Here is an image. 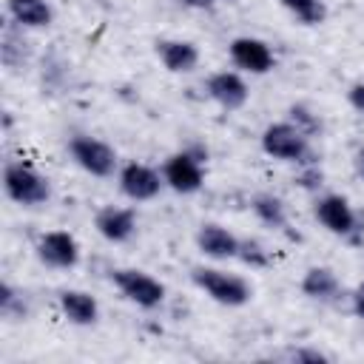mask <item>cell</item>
<instances>
[{"label": "cell", "mask_w": 364, "mask_h": 364, "mask_svg": "<svg viewBox=\"0 0 364 364\" xmlns=\"http://www.w3.org/2000/svg\"><path fill=\"white\" fill-rule=\"evenodd\" d=\"M191 282H193V287H196L199 293H205L210 301H216V304H222V307H230V310L245 307V304H250V299H253V284H250V279L242 276V273H236V270L222 267L219 262H213V264H196V267L191 270Z\"/></svg>", "instance_id": "obj_1"}, {"label": "cell", "mask_w": 364, "mask_h": 364, "mask_svg": "<svg viewBox=\"0 0 364 364\" xmlns=\"http://www.w3.org/2000/svg\"><path fill=\"white\" fill-rule=\"evenodd\" d=\"M3 193L9 202H14L17 208H26V210H37V208H46L54 196V188H51V179L34 168L31 162L26 159H9L3 165Z\"/></svg>", "instance_id": "obj_2"}, {"label": "cell", "mask_w": 364, "mask_h": 364, "mask_svg": "<svg viewBox=\"0 0 364 364\" xmlns=\"http://www.w3.org/2000/svg\"><path fill=\"white\" fill-rule=\"evenodd\" d=\"M165 188L179 193V196H193L205 188V176H208V145L202 142H191L173 154H168L159 165Z\"/></svg>", "instance_id": "obj_3"}, {"label": "cell", "mask_w": 364, "mask_h": 364, "mask_svg": "<svg viewBox=\"0 0 364 364\" xmlns=\"http://www.w3.org/2000/svg\"><path fill=\"white\" fill-rule=\"evenodd\" d=\"M316 139H310L301 128H296L290 119H276L267 122L259 134V148L276 159V162H287V165H307V162H318L316 154Z\"/></svg>", "instance_id": "obj_4"}, {"label": "cell", "mask_w": 364, "mask_h": 364, "mask_svg": "<svg viewBox=\"0 0 364 364\" xmlns=\"http://www.w3.org/2000/svg\"><path fill=\"white\" fill-rule=\"evenodd\" d=\"M313 216L336 239L361 242V236H364V222H361L358 210L353 208V202L344 193H336V191L316 193V199H313Z\"/></svg>", "instance_id": "obj_5"}, {"label": "cell", "mask_w": 364, "mask_h": 364, "mask_svg": "<svg viewBox=\"0 0 364 364\" xmlns=\"http://www.w3.org/2000/svg\"><path fill=\"white\" fill-rule=\"evenodd\" d=\"M65 154L82 173L94 179H111L122 165L117 148L94 134H71L65 142Z\"/></svg>", "instance_id": "obj_6"}, {"label": "cell", "mask_w": 364, "mask_h": 364, "mask_svg": "<svg viewBox=\"0 0 364 364\" xmlns=\"http://www.w3.org/2000/svg\"><path fill=\"white\" fill-rule=\"evenodd\" d=\"M111 284L125 301H131L139 310H159L168 299V287L156 276L139 267H114Z\"/></svg>", "instance_id": "obj_7"}, {"label": "cell", "mask_w": 364, "mask_h": 364, "mask_svg": "<svg viewBox=\"0 0 364 364\" xmlns=\"http://www.w3.org/2000/svg\"><path fill=\"white\" fill-rule=\"evenodd\" d=\"M114 179H117V191L128 202H154L165 191L162 171L156 165H151V162H142V159L122 162Z\"/></svg>", "instance_id": "obj_8"}, {"label": "cell", "mask_w": 364, "mask_h": 364, "mask_svg": "<svg viewBox=\"0 0 364 364\" xmlns=\"http://www.w3.org/2000/svg\"><path fill=\"white\" fill-rule=\"evenodd\" d=\"M34 256L48 270H74L82 262V245L71 230H43L34 242Z\"/></svg>", "instance_id": "obj_9"}, {"label": "cell", "mask_w": 364, "mask_h": 364, "mask_svg": "<svg viewBox=\"0 0 364 364\" xmlns=\"http://www.w3.org/2000/svg\"><path fill=\"white\" fill-rule=\"evenodd\" d=\"M228 60L236 71L250 77H264L276 68V51L267 40L253 34H239L228 43Z\"/></svg>", "instance_id": "obj_10"}, {"label": "cell", "mask_w": 364, "mask_h": 364, "mask_svg": "<svg viewBox=\"0 0 364 364\" xmlns=\"http://www.w3.org/2000/svg\"><path fill=\"white\" fill-rule=\"evenodd\" d=\"M205 88V97L219 105L222 111H239L247 105L250 100V82H247V74L236 71V68H219V71H210L202 82Z\"/></svg>", "instance_id": "obj_11"}, {"label": "cell", "mask_w": 364, "mask_h": 364, "mask_svg": "<svg viewBox=\"0 0 364 364\" xmlns=\"http://www.w3.org/2000/svg\"><path fill=\"white\" fill-rule=\"evenodd\" d=\"M94 230L108 245H128L139 230V216L128 205H102L94 213Z\"/></svg>", "instance_id": "obj_12"}, {"label": "cell", "mask_w": 364, "mask_h": 364, "mask_svg": "<svg viewBox=\"0 0 364 364\" xmlns=\"http://www.w3.org/2000/svg\"><path fill=\"white\" fill-rule=\"evenodd\" d=\"M193 242H196V250L208 259V262H233L236 256H239V242H242V236H236L228 225H222V222H202L199 228H196V236H193Z\"/></svg>", "instance_id": "obj_13"}, {"label": "cell", "mask_w": 364, "mask_h": 364, "mask_svg": "<svg viewBox=\"0 0 364 364\" xmlns=\"http://www.w3.org/2000/svg\"><path fill=\"white\" fill-rule=\"evenodd\" d=\"M154 54L159 60V65L168 74H193L202 63V51L193 40H182V37H162L154 43Z\"/></svg>", "instance_id": "obj_14"}, {"label": "cell", "mask_w": 364, "mask_h": 364, "mask_svg": "<svg viewBox=\"0 0 364 364\" xmlns=\"http://www.w3.org/2000/svg\"><path fill=\"white\" fill-rule=\"evenodd\" d=\"M299 290L307 301H316V304H338L347 293H344V284L338 279V273L327 264H313L301 273L299 279Z\"/></svg>", "instance_id": "obj_15"}, {"label": "cell", "mask_w": 364, "mask_h": 364, "mask_svg": "<svg viewBox=\"0 0 364 364\" xmlns=\"http://www.w3.org/2000/svg\"><path fill=\"white\" fill-rule=\"evenodd\" d=\"M60 316L74 327H94L100 321V301L82 287H65L57 293Z\"/></svg>", "instance_id": "obj_16"}, {"label": "cell", "mask_w": 364, "mask_h": 364, "mask_svg": "<svg viewBox=\"0 0 364 364\" xmlns=\"http://www.w3.org/2000/svg\"><path fill=\"white\" fill-rule=\"evenodd\" d=\"M54 17L51 0H6V20L26 31H46L54 26Z\"/></svg>", "instance_id": "obj_17"}, {"label": "cell", "mask_w": 364, "mask_h": 364, "mask_svg": "<svg viewBox=\"0 0 364 364\" xmlns=\"http://www.w3.org/2000/svg\"><path fill=\"white\" fill-rule=\"evenodd\" d=\"M34 46L28 40V31L14 26L11 20H6L3 34H0V63L6 71H23L31 63Z\"/></svg>", "instance_id": "obj_18"}, {"label": "cell", "mask_w": 364, "mask_h": 364, "mask_svg": "<svg viewBox=\"0 0 364 364\" xmlns=\"http://www.w3.org/2000/svg\"><path fill=\"white\" fill-rule=\"evenodd\" d=\"M250 213H253V219H256L259 225H264V228H270V230H276V233H282V230L290 228L287 202H284L279 193H273V191H259V193H253V196H250Z\"/></svg>", "instance_id": "obj_19"}, {"label": "cell", "mask_w": 364, "mask_h": 364, "mask_svg": "<svg viewBox=\"0 0 364 364\" xmlns=\"http://www.w3.org/2000/svg\"><path fill=\"white\" fill-rule=\"evenodd\" d=\"M0 316L6 321H26L28 318V299L9 279L0 282Z\"/></svg>", "instance_id": "obj_20"}, {"label": "cell", "mask_w": 364, "mask_h": 364, "mask_svg": "<svg viewBox=\"0 0 364 364\" xmlns=\"http://www.w3.org/2000/svg\"><path fill=\"white\" fill-rule=\"evenodd\" d=\"M276 3L301 26H321L327 20L324 0H276Z\"/></svg>", "instance_id": "obj_21"}, {"label": "cell", "mask_w": 364, "mask_h": 364, "mask_svg": "<svg viewBox=\"0 0 364 364\" xmlns=\"http://www.w3.org/2000/svg\"><path fill=\"white\" fill-rule=\"evenodd\" d=\"M245 267L250 270H264L273 264V250L259 239V236H242L239 242V256H236Z\"/></svg>", "instance_id": "obj_22"}, {"label": "cell", "mask_w": 364, "mask_h": 364, "mask_svg": "<svg viewBox=\"0 0 364 364\" xmlns=\"http://www.w3.org/2000/svg\"><path fill=\"white\" fill-rule=\"evenodd\" d=\"M284 119H290L296 128H301L310 139L321 136V131H324L321 114H318L313 105H307V102H290V105H287V117H284Z\"/></svg>", "instance_id": "obj_23"}, {"label": "cell", "mask_w": 364, "mask_h": 364, "mask_svg": "<svg viewBox=\"0 0 364 364\" xmlns=\"http://www.w3.org/2000/svg\"><path fill=\"white\" fill-rule=\"evenodd\" d=\"M293 182H296V188H301L304 193H313V196H316V193H321V188H324V171H321L318 162L299 165Z\"/></svg>", "instance_id": "obj_24"}, {"label": "cell", "mask_w": 364, "mask_h": 364, "mask_svg": "<svg viewBox=\"0 0 364 364\" xmlns=\"http://www.w3.org/2000/svg\"><path fill=\"white\" fill-rule=\"evenodd\" d=\"M290 358L299 364H327L330 361V355L316 347H296V350H290Z\"/></svg>", "instance_id": "obj_25"}, {"label": "cell", "mask_w": 364, "mask_h": 364, "mask_svg": "<svg viewBox=\"0 0 364 364\" xmlns=\"http://www.w3.org/2000/svg\"><path fill=\"white\" fill-rule=\"evenodd\" d=\"M347 307H350V313H353L358 321H364V282H358V284L347 293Z\"/></svg>", "instance_id": "obj_26"}, {"label": "cell", "mask_w": 364, "mask_h": 364, "mask_svg": "<svg viewBox=\"0 0 364 364\" xmlns=\"http://www.w3.org/2000/svg\"><path fill=\"white\" fill-rule=\"evenodd\" d=\"M347 105H350L355 114L364 117V80L350 82V88H347Z\"/></svg>", "instance_id": "obj_27"}, {"label": "cell", "mask_w": 364, "mask_h": 364, "mask_svg": "<svg viewBox=\"0 0 364 364\" xmlns=\"http://www.w3.org/2000/svg\"><path fill=\"white\" fill-rule=\"evenodd\" d=\"M185 9H193V11H205V9H213L216 0H179Z\"/></svg>", "instance_id": "obj_28"}, {"label": "cell", "mask_w": 364, "mask_h": 364, "mask_svg": "<svg viewBox=\"0 0 364 364\" xmlns=\"http://www.w3.org/2000/svg\"><path fill=\"white\" fill-rule=\"evenodd\" d=\"M353 168H355V176L364 182V145H361V148L353 154Z\"/></svg>", "instance_id": "obj_29"}, {"label": "cell", "mask_w": 364, "mask_h": 364, "mask_svg": "<svg viewBox=\"0 0 364 364\" xmlns=\"http://www.w3.org/2000/svg\"><path fill=\"white\" fill-rule=\"evenodd\" d=\"M216 3H236V0H216Z\"/></svg>", "instance_id": "obj_30"}]
</instances>
